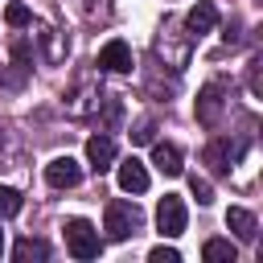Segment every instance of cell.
Segmentation results:
<instances>
[{
	"mask_svg": "<svg viewBox=\"0 0 263 263\" xmlns=\"http://www.w3.org/2000/svg\"><path fill=\"white\" fill-rule=\"evenodd\" d=\"M45 181H49L53 189H74V185L82 181V164H78L74 156H53V160L45 164Z\"/></svg>",
	"mask_w": 263,
	"mask_h": 263,
	"instance_id": "5",
	"label": "cell"
},
{
	"mask_svg": "<svg viewBox=\"0 0 263 263\" xmlns=\"http://www.w3.org/2000/svg\"><path fill=\"white\" fill-rule=\"evenodd\" d=\"M41 41H45V58H49V62H58V58L66 53V45L58 41V29H45V33H41Z\"/></svg>",
	"mask_w": 263,
	"mask_h": 263,
	"instance_id": "17",
	"label": "cell"
},
{
	"mask_svg": "<svg viewBox=\"0 0 263 263\" xmlns=\"http://www.w3.org/2000/svg\"><path fill=\"white\" fill-rule=\"evenodd\" d=\"M115 177H119V189H123V193H144V189H148V168H144L136 156L119 160V173H115Z\"/></svg>",
	"mask_w": 263,
	"mask_h": 263,
	"instance_id": "9",
	"label": "cell"
},
{
	"mask_svg": "<svg viewBox=\"0 0 263 263\" xmlns=\"http://www.w3.org/2000/svg\"><path fill=\"white\" fill-rule=\"evenodd\" d=\"M185 222H189L185 201H181L177 193H164L160 205H156V226H160V234H164V238H177V234H185Z\"/></svg>",
	"mask_w": 263,
	"mask_h": 263,
	"instance_id": "3",
	"label": "cell"
},
{
	"mask_svg": "<svg viewBox=\"0 0 263 263\" xmlns=\"http://www.w3.org/2000/svg\"><path fill=\"white\" fill-rule=\"evenodd\" d=\"M12 259L16 263H41V259H49V242H41V238H16V247H12Z\"/></svg>",
	"mask_w": 263,
	"mask_h": 263,
	"instance_id": "13",
	"label": "cell"
},
{
	"mask_svg": "<svg viewBox=\"0 0 263 263\" xmlns=\"http://www.w3.org/2000/svg\"><path fill=\"white\" fill-rule=\"evenodd\" d=\"M99 70H107V74H127L132 70V49H127V41H107L103 49H99Z\"/></svg>",
	"mask_w": 263,
	"mask_h": 263,
	"instance_id": "7",
	"label": "cell"
},
{
	"mask_svg": "<svg viewBox=\"0 0 263 263\" xmlns=\"http://www.w3.org/2000/svg\"><path fill=\"white\" fill-rule=\"evenodd\" d=\"M222 107H226V99H222V86H218V82L201 86V95H197V123H201V127H218V119H222Z\"/></svg>",
	"mask_w": 263,
	"mask_h": 263,
	"instance_id": "6",
	"label": "cell"
},
{
	"mask_svg": "<svg viewBox=\"0 0 263 263\" xmlns=\"http://www.w3.org/2000/svg\"><path fill=\"white\" fill-rule=\"evenodd\" d=\"M226 226H230V230H234V238H242V242H255V234H259L255 214H251V210H242V205H230V210H226Z\"/></svg>",
	"mask_w": 263,
	"mask_h": 263,
	"instance_id": "12",
	"label": "cell"
},
{
	"mask_svg": "<svg viewBox=\"0 0 263 263\" xmlns=\"http://www.w3.org/2000/svg\"><path fill=\"white\" fill-rule=\"evenodd\" d=\"M205 164L214 168V173H230V164L242 156V144H230V136H218V140H210L205 144Z\"/></svg>",
	"mask_w": 263,
	"mask_h": 263,
	"instance_id": "4",
	"label": "cell"
},
{
	"mask_svg": "<svg viewBox=\"0 0 263 263\" xmlns=\"http://www.w3.org/2000/svg\"><path fill=\"white\" fill-rule=\"evenodd\" d=\"M86 164H90L95 173H107V168L115 164V140L103 136V132L90 136V140H86Z\"/></svg>",
	"mask_w": 263,
	"mask_h": 263,
	"instance_id": "8",
	"label": "cell"
},
{
	"mask_svg": "<svg viewBox=\"0 0 263 263\" xmlns=\"http://www.w3.org/2000/svg\"><path fill=\"white\" fill-rule=\"evenodd\" d=\"M140 226H144V214H140V205H132V201H111L107 214H103V230H107V238H115V242L132 238Z\"/></svg>",
	"mask_w": 263,
	"mask_h": 263,
	"instance_id": "1",
	"label": "cell"
},
{
	"mask_svg": "<svg viewBox=\"0 0 263 263\" xmlns=\"http://www.w3.org/2000/svg\"><path fill=\"white\" fill-rule=\"evenodd\" d=\"M12 214H21V193L0 185V218H12Z\"/></svg>",
	"mask_w": 263,
	"mask_h": 263,
	"instance_id": "16",
	"label": "cell"
},
{
	"mask_svg": "<svg viewBox=\"0 0 263 263\" xmlns=\"http://www.w3.org/2000/svg\"><path fill=\"white\" fill-rule=\"evenodd\" d=\"M189 189H193V197H197L201 205H210V201H214V185H210L205 177H189Z\"/></svg>",
	"mask_w": 263,
	"mask_h": 263,
	"instance_id": "18",
	"label": "cell"
},
{
	"mask_svg": "<svg viewBox=\"0 0 263 263\" xmlns=\"http://www.w3.org/2000/svg\"><path fill=\"white\" fill-rule=\"evenodd\" d=\"M132 140H136V144H152V140H156V123H152V119H144V123L132 132Z\"/></svg>",
	"mask_w": 263,
	"mask_h": 263,
	"instance_id": "20",
	"label": "cell"
},
{
	"mask_svg": "<svg viewBox=\"0 0 263 263\" xmlns=\"http://www.w3.org/2000/svg\"><path fill=\"white\" fill-rule=\"evenodd\" d=\"M181 160H185V156H181V148H177V144H168V140H164V144H156V140H152V164H156L164 177H177V173L185 168Z\"/></svg>",
	"mask_w": 263,
	"mask_h": 263,
	"instance_id": "11",
	"label": "cell"
},
{
	"mask_svg": "<svg viewBox=\"0 0 263 263\" xmlns=\"http://www.w3.org/2000/svg\"><path fill=\"white\" fill-rule=\"evenodd\" d=\"M201 259H205V263H234V259H238V247H234L230 238H210V242L201 247Z\"/></svg>",
	"mask_w": 263,
	"mask_h": 263,
	"instance_id": "14",
	"label": "cell"
},
{
	"mask_svg": "<svg viewBox=\"0 0 263 263\" xmlns=\"http://www.w3.org/2000/svg\"><path fill=\"white\" fill-rule=\"evenodd\" d=\"M218 25V8L210 4V0H197L193 8H189V16H185V29L193 33V37H201V33H210Z\"/></svg>",
	"mask_w": 263,
	"mask_h": 263,
	"instance_id": "10",
	"label": "cell"
},
{
	"mask_svg": "<svg viewBox=\"0 0 263 263\" xmlns=\"http://www.w3.org/2000/svg\"><path fill=\"white\" fill-rule=\"evenodd\" d=\"M4 21H8L12 29H25V25H33V12H29V8L21 4V0H12V4L4 8Z\"/></svg>",
	"mask_w": 263,
	"mask_h": 263,
	"instance_id": "15",
	"label": "cell"
},
{
	"mask_svg": "<svg viewBox=\"0 0 263 263\" xmlns=\"http://www.w3.org/2000/svg\"><path fill=\"white\" fill-rule=\"evenodd\" d=\"M148 259H152V263H181L177 247H152V251H148Z\"/></svg>",
	"mask_w": 263,
	"mask_h": 263,
	"instance_id": "19",
	"label": "cell"
},
{
	"mask_svg": "<svg viewBox=\"0 0 263 263\" xmlns=\"http://www.w3.org/2000/svg\"><path fill=\"white\" fill-rule=\"evenodd\" d=\"M66 251L74 259H99L103 242H99V230L86 222V218H70L66 222Z\"/></svg>",
	"mask_w": 263,
	"mask_h": 263,
	"instance_id": "2",
	"label": "cell"
},
{
	"mask_svg": "<svg viewBox=\"0 0 263 263\" xmlns=\"http://www.w3.org/2000/svg\"><path fill=\"white\" fill-rule=\"evenodd\" d=\"M0 255H4V234H0Z\"/></svg>",
	"mask_w": 263,
	"mask_h": 263,
	"instance_id": "21",
	"label": "cell"
}]
</instances>
